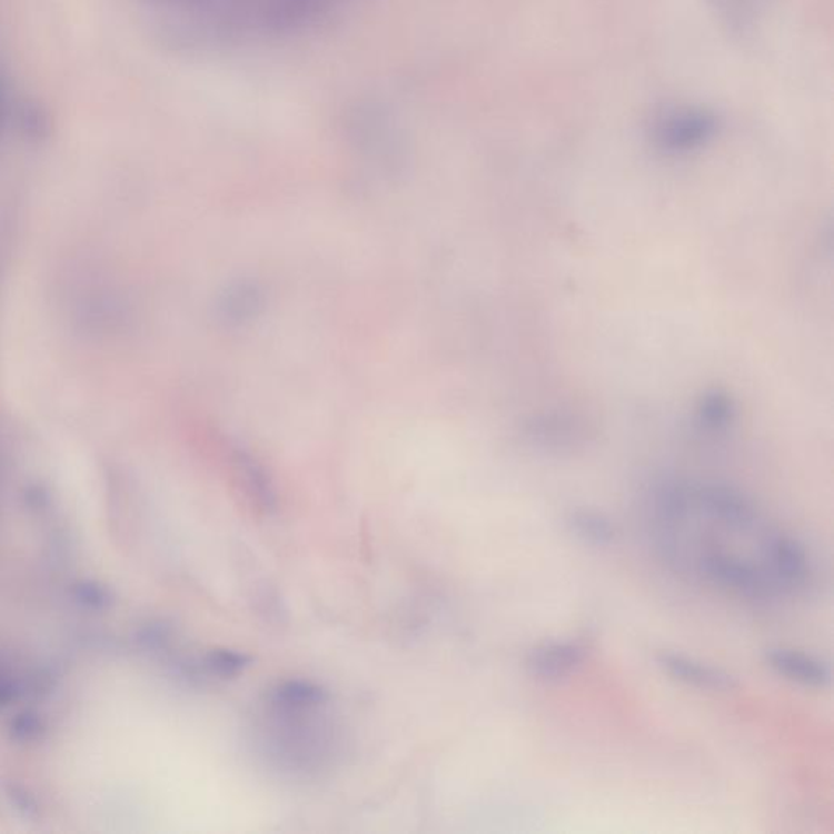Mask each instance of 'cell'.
Here are the masks:
<instances>
[{
    "instance_id": "1",
    "label": "cell",
    "mask_w": 834,
    "mask_h": 834,
    "mask_svg": "<svg viewBox=\"0 0 834 834\" xmlns=\"http://www.w3.org/2000/svg\"><path fill=\"white\" fill-rule=\"evenodd\" d=\"M329 695L305 679L279 683L266 695L261 745L287 771L321 770L335 753V725L326 716Z\"/></svg>"
},
{
    "instance_id": "2",
    "label": "cell",
    "mask_w": 834,
    "mask_h": 834,
    "mask_svg": "<svg viewBox=\"0 0 834 834\" xmlns=\"http://www.w3.org/2000/svg\"><path fill=\"white\" fill-rule=\"evenodd\" d=\"M163 9L220 33L262 34L318 16L331 0H153Z\"/></svg>"
},
{
    "instance_id": "3",
    "label": "cell",
    "mask_w": 834,
    "mask_h": 834,
    "mask_svg": "<svg viewBox=\"0 0 834 834\" xmlns=\"http://www.w3.org/2000/svg\"><path fill=\"white\" fill-rule=\"evenodd\" d=\"M699 569L717 587L748 598H770L776 594V580L749 560L725 552H707L701 556Z\"/></svg>"
},
{
    "instance_id": "4",
    "label": "cell",
    "mask_w": 834,
    "mask_h": 834,
    "mask_svg": "<svg viewBox=\"0 0 834 834\" xmlns=\"http://www.w3.org/2000/svg\"><path fill=\"white\" fill-rule=\"evenodd\" d=\"M695 507L728 530L748 532L756 524L755 507L738 490L728 486L695 487Z\"/></svg>"
},
{
    "instance_id": "5",
    "label": "cell",
    "mask_w": 834,
    "mask_h": 834,
    "mask_svg": "<svg viewBox=\"0 0 834 834\" xmlns=\"http://www.w3.org/2000/svg\"><path fill=\"white\" fill-rule=\"evenodd\" d=\"M587 655L588 647L582 641H548L528 652L525 667L535 678L555 682L576 672Z\"/></svg>"
},
{
    "instance_id": "6",
    "label": "cell",
    "mask_w": 834,
    "mask_h": 834,
    "mask_svg": "<svg viewBox=\"0 0 834 834\" xmlns=\"http://www.w3.org/2000/svg\"><path fill=\"white\" fill-rule=\"evenodd\" d=\"M658 667L676 682L685 685L696 686L711 692H732L737 688L738 682L732 673L703 664L696 658L686 657L673 652H661L657 655Z\"/></svg>"
},
{
    "instance_id": "7",
    "label": "cell",
    "mask_w": 834,
    "mask_h": 834,
    "mask_svg": "<svg viewBox=\"0 0 834 834\" xmlns=\"http://www.w3.org/2000/svg\"><path fill=\"white\" fill-rule=\"evenodd\" d=\"M765 661L777 675L788 682L811 686V688H825L832 683L830 665L804 652L787 649V647H771L765 652Z\"/></svg>"
},
{
    "instance_id": "8",
    "label": "cell",
    "mask_w": 834,
    "mask_h": 834,
    "mask_svg": "<svg viewBox=\"0 0 834 834\" xmlns=\"http://www.w3.org/2000/svg\"><path fill=\"white\" fill-rule=\"evenodd\" d=\"M770 574L780 587H801L808 577V555L798 539L788 535L771 536L766 543Z\"/></svg>"
},
{
    "instance_id": "9",
    "label": "cell",
    "mask_w": 834,
    "mask_h": 834,
    "mask_svg": "<svg viewBox=\"0 0 834 834\" xmlns=\"http://www.w3.org/2000/svg\"><path fill=\"white\" fill-rule=\"evenodd\" d=\"M567 525L577 538L590 545L608 546L615 542V525L598 512L574 510L567 518Z\"/></svg>"
},
{
    "instance_id": "10",
    "label": "cell",
    "mask_w": 834,
    "mask_h": 834,
    "mask_svg": "<svg viewBox=\"0 0 834 834\" xmlns=\"http://www.w3.org/2000/svg\"><path fill=\"white\" fill-rule=\"evenodd\" d=\"M250 662L251 658L248 655L241 654V652L216 649L209 652L202 658L201 664H199V671H205L209 675L220 676V678H229V676H235L244 672L250 665Z\"/></svg>"
},
{
    "instance_id": "11",
    "label": "cell",
    "mask_w": 834,
    "mask_h": 834,
    "mask_svg": "<svg viewBox=\"0 0 834 834\" xmlns=\"http://www.w3.org/2000/svg\"><path fill=\"white\" fill-rule=\"evenodd\" d=\"M711 122L703 117H686L685 119H675L671 128L667 129V142L671 146H689L696 140L703 139L709 129Z\"/></svg>"
},
{
    "instance_id": "12",
    "label": "cell",
    "mask_w": 834,
    "mask_h": 834,
    "mask_svg": "<svg viewBox=\"0 0 834 834\" xmlns=\"http://www.w3.org/2000/svg\"><path fill=\"white\" fill-rule=\"evenodd\" d=\"M7 113V90L6 82H3L2 76H0V128H2L3 119Z\"/></svg>"
}]
</instances>
